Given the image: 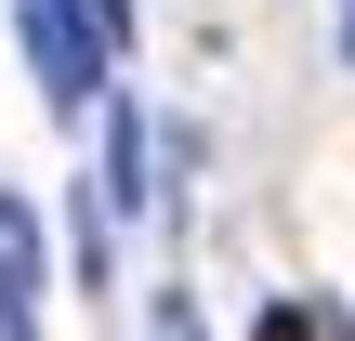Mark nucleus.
I'll list each match as a JSON object with an SVG mask.
<instances>
[{
	"mask_svg": "<svg viewBox=\"0 0 355 341\" xmlns=\"http://www.w3.org/2000/svg\"><path fill=\"white\" fill-rule=\"evenodd\" d=\"M13 39H26V66H40L53 105H92V92H105V26H92L79 0H13Z\"/></svg>",
	"mask_w": 355,
	"mask_h": 341,
	"instance_id": "nucleus-1",
	"label": "nucleus"
},
{
	"mask_svg": "<svg viewBox=\"0 0 355 341\" xmlns=\"http://www.w3.org/2000/svg\"><path fill=\"white\" fill-rule=\"evenodd\" d=\"M0 276H13V289H40V210H26L13 184H0Z\"/></svg>",
	"mask_w": 355,
	"mask_h": 341,
	"instance_id": "nucleus-2",
	"label": "nucleus"
},
{
	"mask_svg": "<svg viewBox=\"0 0 355 341\" xmlns=\"http://www.w3.org/2000/svg\"><path fill=\"white\" fill-rule=\"evenodd\" d=\"M105 158H119V184H105V197H119V210H145V197H158V184H145V118H119V131H105Z\"/></svg>",
	"mask_w": 355,
	"mask_h": 341,
	"instance_id": "nucleus-3",
	"label": "nucleus"
},
{
	"mask_svg": "<svg viewBox=\"0 0 355 341\" xmlns=\"http://www.w3.org/2000/svg\"><path fill=\"white\" fill-rule=\"evenodd\" d=\"M0 341H40V289H13V276H0Z\"/></svg>",
	"mask_w": 355,
	"mask_h": 341,
	"instance_id": "nucleus-4",
	"label": "nucleus"
},
{
	"mask_svg": "<svg viewBox=\"0 0 355 341\" xmlns=\"http://www.w3.org/2000/svg\"><path fill=\"white\" fill-rule=\"evenodd\" d=\"M250 341H316V315H303V302H263V329Z\"/></svg>",
	"mask_w": 355,
	"mask_h": 341,
	"instance_id": "nucleus-5",
	"label": "nucleus"
},
{
	"mask_svg": "<svg viewBox=\"0 0 355 341\" xmlns=\"http://www.w3.org/2000/svg\"><path fill=\"white\" fill-rule=\"evenodd\" d=\"M79 13H92V26H105V53H119V39H132V0H79Z\"/></svg>",
	"mask_w": 355,
	"mask_h": 341,
	"instance_id": "nucleus-6",
	"label": "nucleus"
},
{
	"mask_svg": "<svg viewBox=\"0 0 355 341\" xmlns=\"http://www.w3.org/2000/svg\"><path fill=\"white\" fill-rule=\"evenodd\" d=\"M343 53H355V0H343Z\"/></svg>",
	"mask_w": 355,
	"mask_h": 341,
	"instance_id": "nucleus-7",
	"label": "nucleus"
}]
</instances>
